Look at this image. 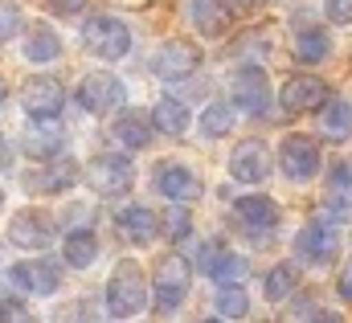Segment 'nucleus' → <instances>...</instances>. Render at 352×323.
Listing matches in <instances>:
<instances>
[{
	"instance_id": "f03ea898",
	"label": "nucleus",
	"mask_w": 352,
	"mask_h": 323,
	"mask_svg": "<svg viewBox=\"0 0 352 323\" xmlns=\"http://www.w3.org/2000/svg\"><path fill=\"white\" fill-rule=\"evenodd\" d=\"M82 41H87V49L94 54V58L119 62V58L131 49V29H127L119 16L102 12V16H90L87 25H82Z\"/></svg>"
},
{
	"instance_id": "bb28decb",
	"label": "nucleus",
	"mask_w": 352,
	"mask_h": 323,
	"mask_svg": "<svg viewBox=\"0 0 352 323\" xmlns=\"http://www.w3.org/2000/svg\"><path fill=\"white\" fill-rule=\"evenodd\" d=\"M295 54H299V62H307V66L324 62V58H328V33H324V29H303V33L295 37Z\"/></svg>"
},
{
	"instance_id": "4c0bfd02",
	"label": "nucleus",
	"mask_w": 352,
	"mask_h": 323,
	"mask_svg": "<svg viewBox=\"0 0 352 323\" xmlns=\"http://www.w3.org/2000/svg\"><path fill=\"white\" fill-rule=\"evenodd\" d=\"M8 160H12V152H8V144H4V135H0V168H8Z\"/></svg>"
},
{
	"instance_id": "39448f33",
	"label": "nucleus",
	"mask_w": 352,
	"mask_h": 323,
	"mask_svg": "<svg viewBox=\"0 0 352 323\" xmlns=\"http://www.w3.org/2000/svg\"><path fill=\"white\" fill-rule=\"evenodd\" d=\"M78 102L87 107L90 115H111V111H123L127 107V86L115 78V74H90L78 86Z\"/></svg>"
},
{
	"instance_id": "aec40b11",
	"label": "nucleus",
	"mask_w": 352,
	"mask_h": 323,
	"mask_svg": "<svg viewBox=\"0 0 352 323\" xmlns=\"http://www.w3.org/2000/svg\"><path fill=\"white\" fill-rule=\"evenodd\" d=\"M115 140H119L123 148H131V152L148 148V144H152V123L144 119V111H123L119 123H115Z\"/></svg>"
},
{
	"instance_id": "7ed1b4c3",
	"label": "nucleus",
	"mask_w": 352,
	"mask_h": 323,
	"mask_svg": "<svg viewBox=\"0 0 352 323\" xmlns=\"http://www.w3.org/2000/svg\"><path fill=\"white\" fill-rule=\"evenodd\" d=\"M87 184L98 197H123L135 184V168L127 156H94L87 164Z\"/></svg>"
},
{
	"instance_id": "9b49d317",
	"label": "nucleus",
	"mask_w": 352,
	"mask_h": 323,
	"mask_svg": "<svg viewBox=\"0 0 352 323\" xmlns=\"http://www.w3.org/2000/svg\"><path fill=\"white\" fill-rule=\"evenodd\" d=\"M12 282L29 295H54L62 287V270L54 258H37V262H16L12 266Z\"/></svg>"
},
{
	"instance_id": "0eeeda50",
	"label": "nucleus",
	"mask_w": 352,
	"mask_h": 323,
	"mask_svg": "<svg viewBox=\"0 0 352 323\" xmlns=\"http://www.w3.org/2000/svg\"><path fill=\"white\" fill-rule=\"evenodd\" d=\"M62 102H66V90H62V82L54 78V74H33V78L21 86V107H25L33 119H37V115H54V119H58Z\"/></svg>"
},
{
	"instance_id": "473e14b6",
	"label": "nucleus",
	"mask_w": 352,
	"mask_h": 323,
	"mask_svg": "<svg viewBox=\"0 0 352 323\" xmlns=\"http://www.w3.org/2000/svg\"><path fill=\"white\" fill-rule=\"evenodd\" d=\"M16 25H21L16 8H0V41H8V37L16 33Z\"/></svg>"
},
{
	"instance_id": "b1692460",
	"label": "nucleus",
	"mask_w": 352,
	"mask_h": 323,
	"mask_svg": "<svg viewBox=\"0 0 352 323\" xmlns=\"http://www.w3.org/2000/svg\"><path fill=\"white\" fill-rule=\"evenodd\" d=\"M74 180H78V164L62 160V164H54V168H45V176L29 180V188H33V192H66Z\"/></svg>"
},
{
	"instance_id": "6ab92c4d",
	"label": "nucleus",
	"mask_w": 352,
	"mask_h": 323,
	"mask_svg": "<svg viewBox=\"0 0 352 323\" xmlns=\"http://www.w3.org/2000/svg\"><path fill=\"white\" fill-rule=\"evenodd\" d=\"M320 127H324V140H332V144H344L352 140V102L344 98H324V119H320Z\"/></svg>"
},
{
	"instance_id": "1a4fd4ad",
	"label": "nucleus",
	"mask_w": 352,
	"mask_h": 323,
	"mask_svg": "<svg viewBox=\"0 0 352 323\" xmlns=\"http://www.w3.org/2000/svg\"><path fill=\"white\" fill-rule=\"evenodd\" d=\"M197 66H201V49L188 45V41H164L156 49V58H152V70L164 82L188 78V74H197Z\"/></svg>"
},
{
	"instance_id": "7c9ffc66",
	"label": "nucleus",
	"mask_w": 352,
	"mask_h": 323,
	"mask_svg": "<svg viewBox=\"0 0 352 323\" xmlns=\"http://www.w3.org/2000/svg\"><path fill=\"white\" fill-rule=\"evenodd\" d=\"M234 131V111L230 107H205V115H201V135L205 140H221V135H230Z\"/></svg>"
},
{
	"instance_id": "412c9836",
	"label": "nucleus",
	"mask_w": 352,
	"mask_h": 323,
	"mask_svg": "<svg viewBox=\"0 0 352 323\" xmlns=\"http://www.w3.org/2000/svg\"><path fill=\"white\" fill-rule=\"evenodd\" d=\"M152 123L160 135H184L188 131V107L176 102V98H160L156 111H152Z\"/></svg>"
},
{
	"instance_id": "393cba45",
	"label": "nucleus",
	"mask_w": 352,
	"mask_h": 323,
	"mask_svg": "<svg viewBox=\"0 0 352 323\" xmlns=\"http://www.w3.org/2000/svg\"><path fill=\"white\" fill-rule=\"evenodd\" d=\"M62 254H66V262H70V266L87 270L90 262L98 258V238H94L90 230H74V234L66 238V249H62Z\"/></svg>"
},
{
	"instance_id": "58836bf2",
	"label": "nucleus",
	"mask_w": 352,
	"mask_h": 323,
	"mask_svg": "<svg viewBox=\"0 0 352 323\" xmlns=\"http://www.w3.org/2000/svg\"><path fill=\"white\" fill-rule=\"evenodd\" d=\"M4 98H8V82H0V107H4Z\"/></svg>"
},
{
	"instance_id": "ddd939ff",
	"label": "nucleus",
	"mask_w": 352,
	"mask_h": 323,
	"mask_svg": "<svg viewBox=\"0 0 352 323\" xmlns=\"http://www.w3.org/2000/svg\"><path fill=\"white\" fill-rule=\"evenodd\" d=\"M50 234H54L50 217L37 213V209H21V213L8 221V242L21 245V249H45V245H50Z\"/></svg>"
},
{
	"instance_id": "9d476101",
	"label": "nucleus",
	"mask_w": 352,
	"mask_h": 323,
	"mask_svg": "<svg viewBox=\"0 0 352 323\" xmlns=\"http://www.w3.org/2000/svg\"><path fill=\"white\" fill-rule=\"evenodd\" d=\"M324 98H328V86H324L320 74H295V78L283 86V94H278V102H283L291 115L320 111V107H324Z\"/></svg>"
},
{
	"instance_id": "72a5a7b5",
	"label": "nucleus",
	"mask_w": 352,
	"mask_h": 323,
	"mask_svg": "<svg viewBox=\"0 0 352 323\" xmlns=\"http://www.w3.org/2000/svg\"><path fill=\"white\" fill-rule=\"evenodd\" d=\"M226 4V12H238V16H246V12H258L266 0H221Z\"/></svg>"
},
{
	"instance_id": "ea45409f",
	"label": "nucleus",
	"mask_w": 352,
	"mask_h": 323,
	"mask_svg": "<svg viewBox=\"0 0 352 323\" xmlns=\"http://www.w3.org/2000/svg\"><path fill=\"white\" fill-rule=\"evenodd\" d=\"M0 205H4V192H0Z\"/></svg>"
},
{
	"instance_id": "f8f14e48",
	"label": "nucleus",
	"mask_w": 352,
	"mask_h": 323,
	"mask_svg": "<svg viewBox=\"0 0 352 323\" xmlns=\"http://www.w3.org/2000/svg\"><path fill=\"white\" fill-rule=\"evenodd\" d=\"M270 168H274V160H270L266 144H258V140H246V144L230 156V176L242 180V184H263L266 176H270Z\"/></svg>"
},
{
	"instance_id": "4be33fe9",
	"label": "nucleus",
	"mask_w": 352,
	"mask_h": 323,
	"mask_svg": "<svg viewBox=\"0 0 352 323\" xmlns=\"http://www.w3.org/2000/svg\"><path fill=\"white\" fill-rule=\"evenodd\" d=\"M58 54H62V41H58V33H54V29H45V25H37V29L29 33V41H25V58L41 66V62H54Z\"/></svg>"
},
{
	"instance_id": "20e7f679",
	"label": "nucleus",
	"mask_w": 352,
	"mask_h": 323,
	"mask_svg": "<svg viewBox=\"0 0 352 323\" xmlns=\"http://www.w3.org/2000/svg\"><path fill=\"white\" fill-rule=\"evenodd\" d=\"M188 282H192V270H188L184 258H164V262L156 266L152 291H156V307H160L164 315H173L176 307L188 299Z\"/></svg>"
},
{
	"instance_id": "c9c22d12",
	"label": "nucleus",
	"mask_w": 352,
	"mask_h": 323,
	"mask_svg": "<svg viewBox=\"0 0 352 323\" xmlns=\"http://www.w3.org/2000/svg\"><path fill=\"white\" fill-rule=\"evenodd\" d=\"M0 320H29V311L25 307H12V299H4L0 303Z\"/></svg>"
},
{
	"instance_id": "f257e3e1",
	"label": "nucleus",
	"mask_w": 352,
	"mask_h": 323,
	"mask_svg": "<svg viewBox=\"0 0 352 323\" xmlns=\"http://www.w3.org/2000/svg\"><path fill=\"white\" fill-rule=\"evenodd\" d=\"M148 307V282H144V270L127 258L115 266L111 282H107V311L115 320H131Z\"/></svg>"
},
{
	"instance_id": "6e6552de",
	"label": "nucleus",
	"mask_w": 352,
	"mask_h": 323,
	"mask_svg": "<svg viewBox=\"0 0 352 323\" xmlns=\"http://www.w3.org/2000/svg\"><path fill=\"white\" fill-rule=\"evenodd\" d=\"M278 164L291 180H311L320 172V144L307 135H287L278 148Z\"/></svg>"
},
{
	"instance_id": "423d86ee",
	"label": "nucleus",
	"mask_w": 352,
	"mask_h": 323,
	"mask_svg": "<svg viewBox=\"0 0 352 323\" xmlns=\"http://www.w3.org/2000/svg\"><path fill=\"white\" fill-rule=\"evenodd\" d=\"M336 249H340V230H336L328 217L307 221V225L299 230V238H295V254L307 258V262H332Z\"/></svg>"
},
{
	"instance_id": "cd10ccee",
	"label": "nucleus",
	"mask_w": 352,
	"mask_h": 323,
	"mask_svg": "<svg viewBox=\"0 0 352 323\" xmlns=\"http://www.w3.org/2000/svg\"><path fill=\"white\" fill-rule=\"evenodd\" d=\"M328 192H332V209L336 213H344L352 205V160H344V164H336L332 168V176H328Z\"/></svg>"
},
{
	"instance_id": "c85d7f7f",
	"label": "nucleus",
	"mask_w": 352,
	"mask_h": 323,
	"mask_svg": "<svg viewBox=\"0 0 352 323\" xmlns=\"http://www.w3.org/2000/svg\"><path fill=\"white\" fill-rule=\"evenodd\" d=\"M246 311H250V299H246L242 282H234V287H221V291H217V315H221V320H242Z\"/></svg>"
},
{
	"instance_id": "5701e85b",
	"label": "nucleus",
	"mask_w": 352,
	"mask_h": 323,
	"mask_svg": "<svg viewBox=\"0 0 352 323\" xmlns=\"http://www.w3.org/2000/svg\"><path fill=\"white\" fill-rule=\"evenodd\" d=\"M188 12H192L197 29L209 33V37H217L226 29V4L221 0H188Z\"/></svg>"
},
{
	"instance_id": "a878e982",
	"label": "nucleus",
	"mask_w": 352,
	"mask_h": 323,
	"mask_svg": "<svg viewBox=\"0 0 352 323\" xmlns=\"http://www.w3.org/2000/svg\"><path fill=\"white\" fill-rule=\"evenodd\" d=\"M295 287H299V266H295V262H278V266L266 274V299H270V303H283Z\"/></svg>"
},
{
	"instance_id": "c756f323",
	"label": "nucleus",
	"mask_w": 352,
	"mask_h": 323,
	"mask_svg": "<svg viewBox=\"0 0 352 323\" xmlns=\"http://www.w3.org/2000/svg\"><path fill=\"white\" fill-rule=\"evenodd\" d=\"M156 225L164 230V238H188V230H192V221H188V209H184V201H173L168 209H164V217H156Z\"/></svg>"
},
{
	"instance_id": "e433bc0d",
	"label": "nucleus",
	"mask_w": 352,
	"mask_h": 323,
	"mask_svg": "<svg viewBox=\"0 0 352 323\" xmlns=\"http://www.w3.org/2000/svg\"><path fill=\"white\" fill-rule=\"evenodd\" d=\"M336 287H340V299H344V303H352V266H344V270H340V282H336Z\"/></svg>"
},
{
	"instance_id": "a211bd4d",
	"label": "nucleus",
	"mask_w": 352,
	"mask_h": 323,
	"mask_svg": "<svg viewBox=\"0 0 352 323\" xmlns=\"http://www.w3.org/2000/svg\"><path fill=\"white\" fill-rule=\"evenodd\" d=\"M115 225H119V230H123V238H131V242H152V238L160 234L156 213H152V209H144V205H127V209H119Z\"/></svg>"
},
{
	"instance_id": "f704fd0d",
	"label": "nucleus",
	"mask_w": 352,
	"mask_h": 323,
	"mask_svg": "<svg viewBox=\"0 0 352 323\" xmlns=\"http://www.w3.org/2000/svg\"><path fill=\"white\" fill-rule=\"evenodd\" d=\"M45 4H50V8H54L58 16H74V12H78V8H82L87 0H45Z\"/></svg>"
},
{
	"instance_id": "2eb2a0df",
	"label": "nucleus",
	"mask_w": 352,
	"mask_h": 323,
	"mask_svg": "<svg viewBox=\"0 0 352 323\" xmlns=\"http://www.w3.org/2000/svg\"><path fill=\"white\" fill-rule=\"evenodd\" d=\"M156 188H160L168 201H184V205L201 197V180H197V172L184 168V164H160V172H156Z\"/></svg>"
},
{
	"instance_id": "f3484780",
	"label": "nucleus",
	"mask_w": 352,
	"mask_h": 323,
	"mask_svg": "<svg viewBox=\"0 0 352 323\" xmlns=\"http://www.w3.org/2000/svg\"><path fill=\"white\" fill-rule=\"evenodd\" d=\"M234 209H238V221H242L246 230H254L258 238H263L266 230H274V225H278V209H274V201H270V197H242Z\"/></svg>"
},
{
	"instance_id": "2f4dec72",
	"label": "nucleus",
	"mask_w": 352,
	"mask_h": 323,
	"mask_svg": "<svg viewBox=\"0 0 352 323\" xmlns=\"http://www.w3.org/2000/svg\"><path fill=\"white\" fill-rule=\"evenodd\" d=\"M324 12L332 25H352V0H324Z\"/></svg>"
},
{
	"instance_id": "4468645a",
	"label": "nucleus",
	"mask_w": 352,
	"mask_h": 323,
	"mask_svg": "<svg viewBox=\"0 0 352 323\" xmlns=\"http://www.w3.org/2000/svg\"><path fill=\"white\" fill-rule=\"evenodd\" d=\"M21 152L33 156V160H54V156L62 152V131H58L54 115H37V123H33V127L25 131V140H21Z\"/></svg>"
},
{
	"instance_id": "dca6fc26",
	"label": "nucleus",
	"mask_w": 352,
	"mask_h": 323,
	"mask_svg": "<svg viewBox=\"0 0 352 323\" xmlns=\"http://www.w3.org/2000/svg\"><path fill=\"white\" fill-rule=\"evenodd\" d=\"M234 98L246 115H263L270 107V86H266V74L258 66H246L238 78H234Z\"/></svg>"
}]
</instances>
